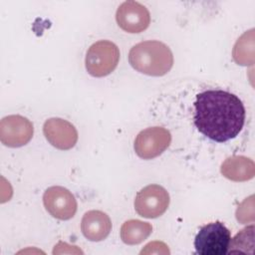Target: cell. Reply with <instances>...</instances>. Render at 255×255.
Instances as JSON below:
<instances>
[{"mask_svg":"<svg viewBox=\"0 0 255 255\" xmlns=\"http://www.w3.org/2000/svg\"><path fill=\"white\" fill-rule=\"evenodd\" d=\"M194 125L208 138L223 142L234 138L245 122V108L239 98L223 90H208L196 96Z\"/></svg>","mask_w":255,"mask_h":255,"instance_id":"cell-1","label":"cell"},{"mask_svg":"<svg viewBox=\"0 0 255 255\" xmlns=\"http://www.w3.org/2000/svg\"><path fill=\"white\" fill-rule=\"evenodd\" d=\"M128 62L135 71L141 74L161 77L171 70L173 55L164 43L148 40L135 44L129 50Z\"/></svg>","mask_w":255,"mask_h":255,"instance_id":"cell-2","label":"cell"},{"mask_svg":"<svg viewBox=\"0 0 255 255\" xmlns=\"http://www.w3.org/2000/svg\"><path fill=\"white\" fill-rule=\"evenodd\" d=\"M120 61L118 46L108 40L95 42L86 54L85 65L87 72L96 78L110 75L117 68Z\"/></svg>","mask_w":255,"mask_h":255,"instance_id":"cell-3","label":"cell"},{"mask_svg":"<svg viewBox=\"0 0 255 255\" xmlns=\"http://www.w3.org/2000/svg\"><path fill=\"white\" fill-rule=\"evenodd\" d=\"M230 231L219 221L202 226L194 239L195 251L199 255H223L228 252Z\"/></svg>","mask_w":255,"mask_h":255,"instance_id":"cell-4","label":"cell"},{"mask_svg":"<svg viewBox=\"0 0 255 255\" xmlns=\"http://www.w3.org/2000/svg\"><path fill=\"white\" fill-rule=\"evenodd\" d=\"M167 190L158 184H149L141 188L134 198V209L144 218L161 216L169 206Z\"/></svg>","mask_w":255,"mask_h":255,"instance_id":"cell-5","label":"cell"},{"mask_svg":"<svg viewBox=\"0 0 255 255\" xmlns=\"http://www.w3.org/2000/svg\"><path fill=\"white\" fill-rule=\"evenodd\" d=\"M171 134L162 127H151L138 132L134 139L135 153L142 159H152L160 155L170 144Z\"/></svg>","mask_w":255,"mask_h":255,"instance_id":"cell-6","label":"cell"},{"mask_svg":"<svg viewBox=\"0 0 255 255\" xmlns=\"http://www.w3.org/2000/svg\"><path fill=\"white\" fill-rule=\"evenodd\" d=\"M34 133L33 124L20 115H10L0 122V140L9 147L27 144Z\"/></svg>","mask_w":255,"mask_h":255,"instance_id":"cell-7","label":"cell"},{"mask_svg":"<svg viewBox=\"0 0 255 255\" xmlns=\"http://www.w3.org/2000/svg\"><path fill=\"white\" fill-rule=\"evenodd\" d=\"M43 203L46 210L55 218L69 220L77 212L78 204L74 194L63 186H51L43 194Z\"/></svg>","mask_w":255,"mask_h":255,"instance_id":"cell-8","label":"cell"},{"mask_svg":"<svg viewBox=\"0 0 255 255\" xmlns=\"http://www.w3.org/2000/svg\"><path fill=\"white\" fill-rule=\"evenodd\" d=\"M116 20L120 28L131 34H137L146 30L150 23V14L145 6L136 1L122 3L117 12Z\"/></svg>","mask_w":255,"mask_h":255,"instance_id":"cell-9","label":"cell"},{"mask_svg":"<svg viewBox=\"0 0 255 255\" xmlns=\"http://www.w3.org/2000/svg\"><path fill=\"white\" fill-rule=\"evenodd\" d=\"M43 132L46 139L58 149H71L78 141V131L74 125L60 118L47 120L43 126Z\"/></svg>","mask_w":255,"mask_h":255,"instance_id":"cell-10","label":"cell"},{"mask_svg":"<svg viewBox=\"0 0 255 255\" xmlns=\"http://www.w3.org/2000/svg\"><path fill=\"white\" fill-rule=\"evenodd\" d=\"M81 230L88 240L102 241L109 236L112 230V221L107 213L101 210H90L82 218Z\"/></svg>","mask_w":255,"mask_h":255,"instance_id":"cell-11","label":"cell"},{"mask_svg":"<svg viewBox=\"0 0 255 255\" xmlns=\"http://www.w3.org/2000/svg\"><path fill=\"white\" fill-rule=\"evenodd\" d=\"M220 171L224 177L232 181H247L255 175V164L246 156L233 155L222 162Z\"/></svg>","mask_w":255,"mask_h":255,"instance_id":"cell-12","label":"cell"},{"mask_svg":"<svg viewBox=\"0 0 255 255\" xmlns=\"http://www.w3.org/2000/svg\"><path fill=\"white\" fill-rule=\"evenodd\" d=\"M152 232V226L148 222L137 219H129L121 227V238L128 245H135L144 241Z\"/></svg>","mask_w":255,"mask_h":255,"instance_id":"cell-13","label":"cell"},{"mask_svg":"<svg viewBox=\"0 0 255 255\" xmlns=\"http://www.w3.org/2000/svg\"><path fill=\"white\" fill-rule=\"evenodd\" d=\"M232 56L238 65L247 66L254 64V30L243 33L236 41Z\"/></svg>","mask_w":255,"mask_h":255,"instance_id":"cell-14","label":"cell"},{"mask_svg":"<svg viewBox=\"0 0 255 255\" xmlns=\"http://www.w3.org/2000/svg\"><path fill=\"white\" fill-rule=\"evenodd\" d=\"M254 247V225L247 226L239 231L229 243V252L253 253Z\"/></svg>","mask_w":255,"mask_h":255,"instance_id":"cell-15","label":"cell"},{"mask_svg":"<svg viewBox=\"0 0 255 255\" xmlns=\"http://www.w3.org/2000/svg\"><path fill=\"white\" fill-rule=\"evenodd\" d=\"M236 219L240 223L254 221V199L253 195L244 199L236 210Z\"/></svg>","mask_w":255,"mask_h":255,"instance_id":"cell-16","label":"cell"},{"mask_svg":"<svg viewBox=\"0 0 255 255\" xmlns=\"http://www.w3.org/2000/svg\"><path fill=\"white\" fill-rule=\"evenodd\" d=\"M163 242H159V241H153V242H149L148 244H146L144 246V249H142L140 251V254H150V253H157V254H169V250L167 248V246L164 244L163 246H161L160 248H158Z\"/></svg>","mask_w":255,"mask_h":255,"instance_id":"cell-17","label":"cell"}]
</instances>
